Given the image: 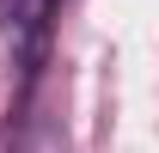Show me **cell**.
Instances as JSON below:
<instances>
[{
    "mask_svg": "<svg viewBox=\"0 0 159 153\" xmlns=\"http://www.w3.org/2000/svg\"><path fill=\"white\" fill-rule=\"evenodd\" d=\"M49 6L55 0H6V31L19 43V61H25V80L37 74V55H43V37H49Z\"/></svg>",
    "mask_w": 159,
    "mask_h": 153,
    "instance_id": "1",
    "label": "cell"
}]
</instances>
